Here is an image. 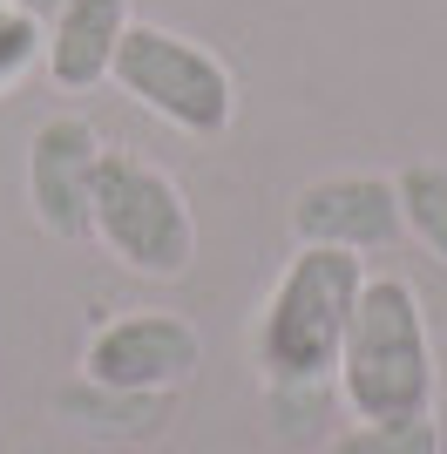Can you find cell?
Wrapping results in <instances>:
<instances>
[{
    "mask_svg": "<svg viewBox=\"0 0 447 454\" xmlns=\"http://www.w3.org/2000/svg\"><path fill=\"white\" fill-rule=\"evenodd\" d=\"M339 387L359 420H413L434 414V333L427 305L407 278H366L339 346Z\"/></svg>",
    "mask_w": 447,
    "mask_h": 454,
    "instance_id": "1",
    "label": "cell"
},
{
    "mask_svg": "<svg viewBox=\"0 0 447 454\" xmlns=\"http://www.w3.org/2000/svg\"><path fill=\"white\" fill-rule=\"evenodd\" d=\"M298 245H339V251H387L400 238V190L393 176H318L292 204Z\"/></svg>",
    "mask_w": 447,
    "mask_h": 454,
    "instance_id": "7",
    "label": "cell"
},
{
    "mask_svg": "<svg viewBox=\"0 0 447 454\" xmlns=\"http://www.w3.org/2000/svg\"><path fill=\"white\" fill-rule=\"evenodd\" d=\"M61 414L74 427H95V434H149V427H163L169 394H122V387L82 380V387L61 394Z\"/></svg>",
    "mask_w": 447,
    "mask_h": 454,
    "instance_id": "9",
    "label": "cell"
},
{
    "mask_svg": "<svg viewBox=\"0 0 447 454\" xmlns=\"http://www.w3.org/2000/svg\"><path fill=\"white\" fill-rule=\"evenodd\" d=\"M109 82L129 102H143L156 122L184 136H224L231 115H238V82L210 48L169 35V27H149V20H129L122 41H115Z\"/></svg>",
    "mask_w": 447,
    "mask_h": 454,
    "instance_id": "4",
    "label": "cell"
},
{
    "mask_svg": "<svg viewBox=\"0 0 447 454\" xmlns=\"http://www.w3.org/2000/svg\"><path fill=\"white\" fill-rule=\"evenodd\" d=\"M95 170H102V136L82 115H48L27 136V204L41 231L55 238H89L95 224Z\"/></svg>",
    "mask_w": 447,
    "mask_h": 454,
    "instance_id": "6",
    "label": "cell"
},
{
    "mask_svg": "<svg viewBox=\"0 0 447 454\" xmlns=\"http://www.w3.org/2000/svg\"><path fill=\"white\" fill-rule=\"evenodd\" d=\"M366 258L339 245H298L292 265L278 271L271 299L258 312V366L271 387H318L339 373V346L353 325Z\"/></svg>",
    "mask_w": 447,
    "mask_h": 454,
    "instance_id": "2",
    "label": "cell"
},
{
    "mask_svg": "<svg viewBox=\"0 0 447 454\" xmlns=\"http://www.w3.org/2000/svg\"><path fill=\"white\" fill-rule=\"evenodd\" d=\"M197 366H204V333L184 312H156V305L109 319L82 353V373L102 387H122V394H169Z\"/></svg>",
    "mask_w": 447,
    "mask_h": 454,
    "instance_id": "5",
    "label": "cell"
},
{
    "mask_svg": "<svg viewBox=\"0 0 447 454\" xmlns=\"http://www.w3.org/2000/svg\"><path fill=\"white\" fill-rule=\"evenodd\" d=\"M122 27H129V0H61L55 14H48V48H41L48 75L68 95L109 82Z\"/></svg>",
    "mask_w": 447,
    "mask_h": 454,
    "instance_id": "8",
    "label": "cell"
},
{
    "mask_svg": "<svg viewBox=\"0 0 447 454\" xmlns=\"http://www.w3.org/2000/svg\"><path fill=\"white\" fill-rule=\"evenodd\" d=\"M41 48H48V27L35 14H20L14 0H0V89H14L41 61Z\"/></svg>",
    "mask_w": 447,
    "mask_h": 454,
    "instance_id": "12",
    "label": "cell"
},
{
    "mask_svg": "<svg viewBox=\"0 0 447 454\" xmlns=\"http://www.w3.org/2000/svg\"><path fill=\"white\" fill-rule=\"evenodd\" d=\"M89 238L109 245V258H122L143 278H176L197 258V217H190L184 184L143 156L102 150L95 170V224Z\"/></svg>",
    "mask_w": 447,
    "mask_h": 454,
    "instance_id": "3",
    "label": "cell"
},
{
    "mask_svg": "<svg viewBox=\"0 0 447 454\" xmlns=\"http://www.w3.org/2000/svg\"><path fill=\"white\" fill-rule=\"evenodd\" d=\"M14 7H20V14H35V20H41V27H48V14H55L61 0H14Z\"/></svg>",
    "mask_w": 447,
    "mask_h": 454,
    "instance_id": "13",
    "label": "cell"
},
{
    "mask_svg": "<svg viewBox=\"0 0 447 454\" xmlns=\"http://www.w3.org/2000/svg\"><path fill=\"white\" fill-rule=\"evenodd\" d=\"M393 190H400V224H407L434 258H447V170L441 163H413V170L393 176Z\"/></svg>",
    "mask_w": 447,
    "mask_h": 454,
    "instance_id": "10",
    "label": "cell"
},
{
    "mask_svg": "<svg viewBox=\"0 0 447 454\" xmlns=\"http://www.w3.org/2000/svg\"><path fill=\"white\" fill-rule=\"evenodd\" d=\"M325 454H441V427H434V414H413V420H359L353 434H339Z\"/></svg>",
    "mask_w": 447,
    "mask_h": 454,
    "instance_id": "11",
    "label": "cell"
}]
</instances>
